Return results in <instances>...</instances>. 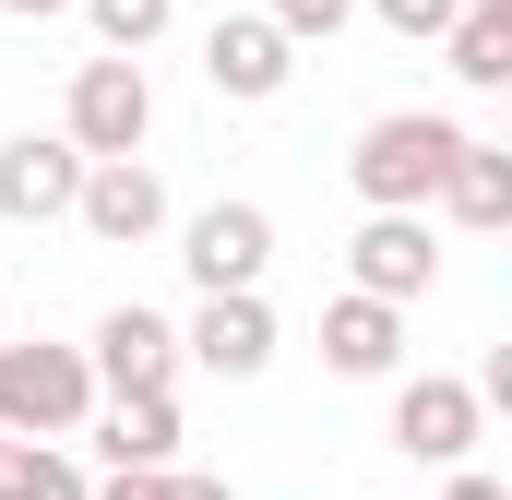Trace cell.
Wrapping results in <instances>:
<instances>
[{
    "instance_id": "1",
    "label": "cell",
    "mask_w": 512,
    "mask_h": 500,
    "mask_svg": "<svg viewBox=\"0 0 512 500\" xmlns=\"http://www.w3.org/2000/svg\"><path fill=\"white\" fill-rule=\"evenodd\" d=\"M453 155H465V120H441V108H382V120L346 143V179H358L370 215H429V191H441Z\"/></svg>"
},
{
    "instance_id": "2",
    "label": "cell",
    "mask_w": 512,
    "mask_h": 500,
    "mask_svg": "<svg viewBox=\"0 0 512 500\" xmlns=\"http://www.w3.org/2000/svg\"><path fill=\"white\" fill-rule=\"evenodd\" d=\"M84 417H96V370H84V346H24V334H0V441H84Z\"/></svg>"
},
{
    "instance_id": "3",
    "label": "cell",
    "mask_w": 512,
    "mask_h": 500,
    "mask_svg": "<svg viewBox=\"0 0 512 500\" xmlns=\"http://www.w3.org/2000/svg\"><path fill=\"white\" fill-rule=\"evenodd\" d=\"M382 441L405 453V465L453 477V465H477L489 405H477V381H465V370H393V417H382Z\"/></svg>"
},
{
    "instance_id": "4",
    "label": "cell",
    "mask_w": 512,
    "mask_h": 500,
    "mask_svg": "<svg viewBox=\"0 0 512 500\" xmlns=\"http://www.w3.org/2000/svg\"><path fill=\"white\" fill-rule=\"evenodd\" d=\"M60 143H72L84 167L143 155V143H155V72H143V60H84L72 96H60Z\"/></svg>"
},
{
    "instance_id": "5",
    "label": "cell",
    "mask_w": 512,
    "mask_h": 500,
    "mask_svg": "<svg viewBox=\"0 0 512 500\" xmlns=\"http://www.w3.org/2000/svg\"><path fill=\"white\" fill-rule=\"evenodd\" d=\"M84 370H96V405H131V393H179V322L167 310H96V334H84Z\"/></svg>"
},
{
    "instance_id": "6",
    "label": "cell",
    "mask_w": 512,
    "mask_h": 500,
    "mask_svg": "<svg viewBox=\"0 0 512 500\" xmlns=\"http://www.w3.org/2000/svg\"><path fill=\"white\" fill-rule=\"evenodd\" d=\"M262 262H274V215L262 203H203L179 227V274L203 298H262Z\"/></svg>"
},
{
    "instance_id": "7",
    "label": "cell",
    "mask_w": 512,
    "mask_h": 500,
    "mask_svg": "<svg viewBox=\"0 0 512 500\" xmlns=\"http://www.w3.org/2000/svg\"><path fill=\"white\" fill-rule=\"evenodd\" d=\"M346 286L382 298V310H417V298L441 286V227H429V215H370V227L346 239Z\"/></svg>"
},
{
    "instance_id": "8",
    "label": "cell",
    "mask_w": 512,
    "mask_h": 500,
    "mask_svg": "<svg viewBox=\"0 0 512 500\" xmlns=\"http://www.w3.org/2000/svg\"><path fill=\"white\" fill-rule=\"evenodd\" d=\"M203 84H215L227 108H274V96L298 84V48H286L262 12H215V24H203Z\"/></svg>"
},
{
    "instance_id": "9",
    "label": "cell",
    "mask_w": 512,
    "mask_h": 500,
    "mask_svg": "<svg viewBox=\"0 0 512 500\" xmlns=\"http://www.w3.org/2000/svg\"><path fill=\"white\" fill-rule=\"evenodd\" d=\"M72 203H84V155L60 131H12L0 143V215L12 227H60Z\"/></svg>"
},
{
    "instance_id": "10",
    "label": "cell",
    "mask_w": 512,
    "mask_h": 500,
    "mask_svg": "<svg viewBox=\"0 0 512 500\" xmlns=\"http://www.w3.org/2000/svg\"><path fill=\"white\" fill-rule=\"evenodd\" d=\"M72 227H84V239H108V250L167 239V179H155L143 155H120V167H84V203H72Z\"/></svg>"
},
{
    "instance_id": "11",
    "label": "cell",
    "mask_w": 512,
    "mask_h": 500,
    "mask_svg": "<svg viewBox=\"0 0 512 500\" xmlns=\"http://www.w3.org/2000/svg\"><path fill=\"white\" fill-rule=\"evenodd\" d=\"M179 370L262 381V370H274V310H262V298H203V310L179 322Z\"/></svg>"
},
{
    "instance_id": "12",
    "label": "cell",
    "mask_w": 512,
    "mask_h": 500,
    "mask_svg": "<svg viewBox=\"0 0 512 500\" xmlns=\"http://www.w3.org/2000/svg\"><path fill=\"white\" fill-rule=\"evenodd\" d=\"M322 370L334 381H393L405 370V310H382V298L346 286V298L322 310Z\"/></svg>"
},
{
    "instance_id": "13",
    "label": "cell",
    "mask_w": 512,
    "mask_h": 500,
    "mask_svg": "<svg viewBox=\"0 0 512 500\" xmlns=\"http://www.w3.org/2000/svg\"><path fill=\"white\" fill-rule=\"evenodd\" d=\"M96 441V477H131V465H179V393H131V405H96L84 417Z\"/></svg>"
},
{
    "instance_id": "14",
    "label": "cell",
    "mask_w": 512,
    "mask_h": 500,
    "mask_svg": "<svg viewBox=\"0 0 512 500\" xmlns=\"http://www.w3.org/2000/svg\"><path fill=\"white\" fill-rule=\"evenodd\" d=\"M429 203H441L453 227H477V239H501V227H512V155L465 131V155L441 167V191H429Z\"/></svg>"
},
{
    "instance_id": "15",
    "label": "cell",
    "mask_w": 512,
    "mask_h": 500,
    "mask_svg": "<svg viewBox=\"0 0 512 500\" xmlns=\"http://www.w3.org/2000/svg\"><path fill=\"white\" fill-rule=\"evenodd\" d=\"M441 60H453V84L501 96V84H512V0H465L453 36H441Z\"/></svg>"
},
{
    "instance_id": "16",
    "label": "cell",
    "mask_w": 512,
    "mask_h": 500,
    "mask_svg": "<svg viewBox=\"0 0 512 500\" xmlns=\"http://www.w3.org/2000/svg\"><path fill=\"white\" fill-rule=\"evenodd\" d=\"M0 500H96V477L60 441H0Z\"/></svg>"
},
{
    "instance_id": "17",
    "label": "cell",
    "mask_w": 512,
    "mask_h": 500,
    "mask_svg": "<svg viewBox=\"0 0 512 500\" xmlns=\"http://www.w3.org/2000/svg\"><path fill=\"white\" fill-rule=\"evenodd\" d=\"M84 24H96V60H143L167 24H179V0H72Z\"/></svg>"
},
{
    "instance_id": "18",
    "label": "cell",
    "mask_w": 512,
    "mask_h": 500,
    "mask_svg": "<svg viewBox=\"0 0 512 500\" xmlns=\"http://www.w3.org/2000/svg\"><path fill=\"white\" fill-rule=\"evenodd\" d=\"M96 500H227V477H191V465H131V477H96Z\"/></svg>"
},
{
    "instance_id": "19",
    "label": "cell",
    "mask_w": 512,
    "mask_h": 500,
    "mask_svg": "<svg viewBox=\"0 0 512 500\" xmlns=\"http://www.w3.org/2000/svg\"><path fill=\"white\" fill-rule=\"evenodd\" d=\"M262 24H274L286 48H322V36H346V24H358V0H262Z\"/></svg>"
},
{
    "instance_id": "20",
    "label": "cell",
    "mask_w": 512,
    "mask_h": 500,
    "mask_svg": "<svg viewBox=\"0 0 512 500\" xmlns=\"http://www.w3.org/2000/svg\"><path fill=\"white\" fill-rule=\"evenodd\" d=\"M358 12H382V36H405V48H417V36H429V48H441V36H453V12H465V0H358Z\"/></svg>"
},
{
    "instance_id": "21",
    "label": "cell",
    "mask_w": 512,
    "mask_h": 500,
    "mask_svg": "<svg viewBox=\"0 0 512 500\" xmlns=\"http://www.w3.org/2000/svg\"><path fill=\"white\" fill-rule=\"evenodd\" d=\"M441 500H512V489L489 477V465H453V477H441Z\"/></svg>"
},
{
    "instance_id": "22",
    "label": "cell",
    "mask_w": 512,
    "mask_h": 500,
    "mask_svg": "<svg viewBox=\"0 0 512 500\" xmlns=\"http://www.w3.org/2000/svg\"><path fill=\"white\" fill-rule=\"evenodd\" d=\"M0 12H12V24H48V12H72V0H0Z\"/></svg>"
},
{
    "instance_id": "23",
    "label": "cell",
    "mask_w": 512,
    "mask_h": 500,
    "mask_svg": "<svg viewBox=\"0 0 512 500\" xmlns=\"http://www.w3.org/2000/svg\"><path fill=\"white\" fill-rule=\"evenodd\" d=\"M0 334H12V298H0Z\"/></svg>"
}]
</instances>
